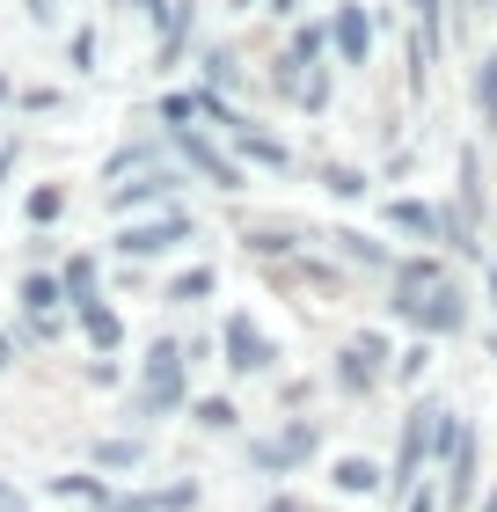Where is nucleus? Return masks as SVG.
I'll list each match as a JSON object with an SVG mask.
<instances>
[{
	"instance_id": "nucleus-1",
	"label": "nucleus",
	"mask_w": 497,
	"mask_h": 512,
	"mask_svg": "<svg viewBox=\"0 0 497 512\" xmlns=\"http://www.w3.org/2000/svg\"><path fill=\"white\" fill-rule=\"evenodd\" d=\"M191 410V344L183 337H154L132 366V403L125 417L132 425H161V417H183Z\"/></svg>"
},
{
	"instance_id": "nucleus-2",
	"label": "nucleus",
	"mask_w": 497,
	"mask_h": 512,
	"mask_svg": "<svg viewBox=\"0 0 497 512\" xmlns=\"http://www.w3.org/2000/svg\"><path fill=\"white\" fill-rule=\"evenodd\" d=\"M388 315L395 322H410V330L424 344H439V337H461L468 322H476V308H468V286L461 278H439V286H417V293H388Z\"/></svg>"
},
{
	"instance_id": "nucleus-3",
	"label": "nucleus",
	"mask_w": 497,
	"mask_h": 512,
	"mask_svg": "<svg viewBox=\"0 0 497 512\" xmlns=\"http://www.w3.org/2000/svg\"><path fill=\"white\" fill-rule=\"evenodd\" d=\"M402 59H410V96L424 103L439 81V59H446V0H402Z\"/></svg>"
},
{
	"instance_id": "nucleus-4",
	"label": "nucleus",
	"mask_w": 497,
	"mask_h": 512,
	"mask_svg": "<svg viewBox=\"0 0 497 512\" xmlns=\"http://www.w3.org/2000/svg\"><path fill=\"white\" fill-rule=\"evenodd\" d=\"M169 154H176V169L183 176H198V183H212L220 198H242V183H249V169L234 161L220 139H212L205 125H183V132H169Z\"/></svg>"
},
{
	"instance_id": "nucleus-5",
	"label": "nucleus",
	"mask_w": 497,
	"mask_h": 512,
	"mask_svg": "<svg viewBox=\"0 0 497 512\" xmlns=\"http://www.w3.org/2000/svg\"><path fill=\"white\" fill-rule=\"evenodd\" d=\"M315 454H322V425H315V417H286L278 432L249 439V469H256V476H293V469H307Z\"/></svg>"
},
{
	"instance_id": "nucleus-6",
	"label": "nucleus",
	"mask_w": 497,
	"mask_h": 512,
	"mask_svg": "<svg viewBox=\"0 0 497 512\" xmlns=\"http://www.w3.org/2000/svg\"><path fill=\"white\" fill-rule=\"evenodd\" d=\"M183 242H198V220L183 213V205H169L161 220H125L110 235V249L125 256V264H154V256H169V249H183Z\"/></svg>"
},
{
	"instance_id": "nucleus-7",
	"label": "nucleus",
	"mask_w": 497,
	"mask_h": 512,
	"mask_svg": "<svg viewBox=\"0 0 497 512\" xmlns=\"http://www.w3.org/2000/svg\"><path fill=\"white\" fill-rule=\"evenodd\" d=\"M388 366H395V344H388L381 330H359V337L337 344V366H329V381H337L351 403H359V395H373V388L388 381Z\"/></svg>"
},
{
	"instance_id": "nucleus-8",
	"label": "nucleus",
	"mask_w": 497,
	"mask_h": 512,
	"mask_svg": "<svg viewBox=\"0 0 497 512\" xmlns=\"http://www.w3.org/2000/svg\"><path fill=\"white\" fill-rule=\"evenodd\" d=\"M183 183H191V176H183L176 161H154V169H132V183H110L103 205H110L117 220H139L147 205H169V198L183 191Z\"/></svg>"
},
{
	"instance_id": "nucleus-9",
	"label": "nucleus",
	"mask_w": 497,
	"mask_h": 512,
	"mask_svg": "<svg viewBox=\"0 0 497 512\" xmlns=\"http://www.w3.org/2000/svg\"><path fill=\"white\" fill-rule=\"evenodd\" d=\"M220 366H227L234 381L271 374V366H278V344H271L264 330H256L249 315H227V322H220Z\"/></svg>"
},
{
	"instance_id": "nucleus-10",
	"label": "nucleus",
	"mask_w": 497,
	"mask_h": 512,
	"mask_svg": "<svg viewBox=\"0 0 497 512\" xmlns=\"http://www.w3.org/2000/svg\"><path fill=\"white\" fill-rule=\"evenodd\" d=\"M322 22H329V59L337 66H373V15H366V0H337Z\"/></svg>"
},
{
	"instance_id": "nucleus-11",
	"label": "nucleus",
	"mask_w": 497,
	"mask_h": 512,
	"mask_svg": "<svg viewBox=\"0 0 497 512\" xmlns=\"http://www.w3.org/2000/svg\"><path fill=\"white\" fill-rule=\"evenodd\" d=\"M322 227H300V220H242V249L256 256V264H286V256L315 249Z\"/></svg>"
},
{
	"instance_id": "nucleus-12",
	"label": "nucleus",
	"mask_w": 497,
	"mask_h": 512,
	"mask_svg": "<svg viewBox=\"0 0 497 512\" xmlns=\"http://www.w3.org/2000/svg\"><path fill=\"white\" fill-rule=\"evenodd\" d=\"M227 154L242 161V169H271V176H286V169H300V154L286 147V139H278L271 125H256V118H242L227 132Z\"/></svg>"
},
{
	"instance_id": "nucleus-13",
	"label": "nucleus",
	"mask_w": 497,
	"mask_h": 512,
	"mask_svg": "<svg viewBox=\"0 0 497 512\" xmlns=\"http://www.w3.org/2000/svg\"><path fill=\"white\" fill-rule=\"evenodd\" d=\"M322 249L337 256L344 271H381V278L395 271V249H388V242H373L366 227H351V220H337V227H322Z\"/></svg>"
},
{
	"instance_id": "nucleus-14",
	"label": "nucleus",
	"mask_w": 497,
	"mask_h": 512,
	"mask_svg": "<svg viewBox=\"0 0 497 512\" xmlns=\"http://www.w3.org/2000/svg\"><path fill=\"white\" fill-rule=\"evenodd\" d=\"M191 44H198V0H169V22L154 30V74H176Z\"/></svg>"
},
{
	"instance_id": "nucleus-15",
	"label": "nucleus",
	"mask_w": 497,
	"mask_h": 512,
	"mask_svg": "<svg viewBox=\"0 0 497 512\" xmlns=\"http://www.w3.org/2000/svg\"><path fill=\"white\" fill-rule=\"evenodd\" d=\"M476 483H483V439L468 432L461 447H454V461H446V491H439V505H446V512H468V505H476Z\"/></svg>"
},
{
	"instance_id": "nucleus-16",
	"label": "nucleus",
	"mask_w": 497,
	"mask_h": 512,
	"mask_svg": "<svg viewBox=\"0 0 497 512\" xmlns=\"http://www.w3.org/2000/svg\"><path fill=\"white\" fill-rule=\"evenodd\" d=\"M74 330L88 337V352H96V359H117V344H125V315H117L110 293H103V300H88V308H74Z\"/></svg>"
},
{
	"instance_id": "nucleus-17",
	"label": "nucleus",
	"mask_w": 497,
	"mask_h": 512,
	"mask_svg": "<svg viewBox=\"0 0 497 512\" xmlns=\"http://www.w3.org/2000/svg\"><path fill=\"white\" fill-rule=\"evenodd\" d=\"M381 220L395 227V235L424 242V249L439 242V198H388V205H381Z\"/></svg>"
},
{
	"instance_id": "nucleus-18",
	"label": "nucleus",
	"mask_w": 497,
	"mask_h": 512,
	"mask_svg": "<svg viewBox=\"0 0 497 512\" xmlns=\"http://www.w3.org/2000/svg\"><path fill=\"white\" fill-rule=\"evenodd\" d=\"M59 286H66V315L88 308V300H103V256H96V249H74V256L59 264Z\"/></svg>"
},
{
	"instance_id": "nucleus-19",
	"label": "nucleus",
	"mask_w": 497,
	"mask_h": 512,
	"mask_svg": "<svg viewBox=\"0 0 497 512\" xmlns=\"http://www.w3.org/2000/svg\"><path fill=\"white\" fill-rule=\"evenodd\" d=\"M307 176H322V191L329 198H344V205H366L373 198V169H359V161H307Z\"/></svg>"
},
{
	"instance_id": "nucleus-20",
	"label": "nucleus",
	"mask_w": 497,
	"mask_h": 512,
	"mask_svg": "<svg viewBox=\"0 0 497 512\" xmlns=\"http://www.w3.org/2000/svg\"><path fill=\"white\" fill-rule=\"evenodd\" d=\"M44 498H66V505H96V512H110V483L96 476V469H59V476H44Z\"/></svg>"
},
{
	"instance_id": "nucleus-21",
	"label": "nucleus",
	"mask_w": 497,
	"mask_h": 512,
	"mask_svg": "<svg viewBox=\"0 0 497 512\" xmlns=\"http://www.w3.org/2000/svg\"><path fill=\"white\" fill-rule=\"evenodd\" d=\"M454 176H461V183H454V205H461L468 220H483V213H490V191H483V147H476V139L454 154Z\"/></svg>"
},
{
	"instance_id": "nucleus-22",
	"label": "nucleus",
	"mask_w": 497,
	"mask_h": 512,
	"mask_svg": "<svg viewBox=\"0 0 497 512\" xmlns=\"http://www.w3.org/2000/svg\"><path fill=\"white\" fill-rule=\"evenodd\" d=\"M198 505V483H161V491H117L110 512H191Z\"/></svg>"
},
{
	"instance_id": "nucleus-23",
	"label": "nucleus",
	"mask_w": 497,
	"mask_h": 512,
	"mask_svg": "<svg viewBox=\"0 0 497 512\" xmlns=\"http://www.w3.org/2000/svg\"><path fill=\"white\" fill-rule=\"evenodd\" d=\"M381 461H366V454H344L337 461V469H329V491H337V498H373V491H381Z\"/></svg>"
},
{
	"instance_id": "nucleus-24",
	"label": "nucleus",
	"mask_w": 497,
	"mask_h": 512,
	"mask_svg": "<svg viewBox=\"0 0 497 512\" xmlns=\"http://www.w3.org/2000/svg\"><path fill=\"white\" fill-rule=\"evenodd\" d=\"M468 439V425H461V410H446V403H432V417H424V461H454V447Z\"/></svg>"
},
{
	"instance_id": "nucleus-25",
	"label": "nucleus",
	"mask_w": 497,
	"mask_h": 512,
	"mask_svg": "<svg viewBox=\"0 0 497 512\" xmlns=\"http://www.w3.org/2000/svg\"><path fill=\"white\" fill-rule=\"evenodd\" d=\"M96 469H117V476H139V469H147V439H139V432H117V439H96Z\"/></svg>"
},
{
	"instance_id": "nucleus-26",
	"label": "nucleus",
	"mask_w": 497,
	"mask_h": 512,
	"mask_svg": "<svg viewBox=\"0 0 497 512\" xmlns=\"http://www.w3.org/2000/svg\"><path fill=\"white\" fill-rule=\"evenodd\" d=\"M154 161H161L154 139H125V147H110V154H103V183H125L132 169H154Z\"/></svg>"
},
{
	"instance_id": "nucleus-27",
	"label": "nucleus",
	"mask_w": 497,
	"mask_h": 512,
	"mask_svg": "<svg viewBox=\"0 0 497 512\" xmlns=\"http://www.w3.org/2000/svg\"><path fill=\"white\" fill-rule=\"evenodd\" d=\"M212 293H220V271L212 264H191V271L169 278V308H198V300H212Z\"/></svg>"
},
{
	"instance_id": "nucleus-28",
	"label": "nucleus",
	"mask_w": 497,
	"mask_h": 512,
	"mask_svg": "<svg viewBox=\"0 0 497 512\" xmlns=\"http://www.w3.org/2000/svg\"><path fill=\"white\" fill-rule=\"evenodd\" d=\"M329 96H337V59H307V81H300V110L307 118H322Z\"/></svg>"
},
{
	"instance_id": "nucleus-29",
	"label": "nucleus",
	"mask_w": 497,
	"mask_h": 512,
	"mask_svg": "<svg viewBox=\"0 0 497 512\" xmlns=\"http://www.w3.org/2000/svg\"><path fill=\"white\" fill-rule=\"evenodd\" d=\"M66 205H74L66 183H37V191L22 198V220H30V227H52V220H66Z\"/></svg>"
},
{
	"instance_id": "nucleus-30",
	"label": "nucleus",
	"mask_w": 497,
	"mask_h": 512,
	"mask_svg": "<svg viewBox=\"0 0 497 512\" xmlns=\"http://www.w3.org/2000/svg\"><path fill=\"white\" fill-rule=\"evenodd\" d=\"M198 81H205V88H220V96H227L234 81H242V59H234V44H205V52H198Z\"/></svg>"
},
{
	"instance_id": "nucleus-31",
	"label": "nucleus",
	"mask_w": 497,
	"mask_h": 512,
	"mask_svg": "<svg viewBox=\"0 0 497 512\" xmlns=\"http://www.w3.org/2000/svg\"><path fill=\"white\" fill-rule=\"evenodd\" d=\"M468 96H476L483 125H490V139H497V52H483V59H476V74H468Z\"/></svg>"
},
{
	"instance_id": "nucleus-32",
	"label": "nucleus",
	"mask_w": 497,
	"mask_h": 512,
	"mask_svg": "<svg viewBox=\"0 0 497 512\" xmlns=\"http://www.w3.org/2000/svg\"><path fill=\"white\" fill-rule=\"evenodd\" d=\"M191 425L198 432H234V425H242V410H234L227 395H191Z\"/></svg>"
},
{
	"instance_id": "nucleus-33",
	"label": "nucleus",
	"mask_w": 497,
	"mask_h": 512,
	"mask_svg": "<svg viewBox=\"0 0 497 512\" xmlns=\"http://www.w3.org/2000/svg\"><path fill=\"white\" fill-rule=\"evenodd\" d=\"M154 118L169 125V132H183V125H198V81H191V88H169V96L154 103Z\"/></svg>"
},
{
	"instance_id": "nucleus-34",
	"label": "nucleus",
	"mask_w": 497,
	"mask_h": 512,
	"mask_svg": "<svg viewBox=\"0 0 497 512\" xmlns=\"http://www.w3.org/2000/svg\"><path fill=\"white\" fill-rule=\"evenodd\" d=\"M424 374H432V344H402V352H395V366H388V381H402V388H417Z\"/></svg>"
},
{
	"instance_id": "nucleus-35",
	"label": "nucleus",
	"mask_w": 497,
	"mask_h": 512,
	"mask_svg": "<svg viewBox=\"0 0 497 512\" xmlns=\"http://www.w3.org/2000/svg\"><path fill=\"white\" fill-rule=\"evenodd\" d=\"M286 52H293V59H329V22H293Z\"/></svg>"
},
{
	"instance_id": "nucleus-36",
	"label": "nucleus",
	"mask_w": 497,
	"mask_h": 512,
	"mask_svg": "<svg viewBox=\"0 0 497 512\" xmlns=\"http://www.w3.org/2000/svg\"><path fill=\"white\" fill-rule=\"evenodd\" d=\"M66 66H74V74H96V30H74V37H66Z\"/></svg>"
},
{
	"instance_id": "nucleus-37",
	"label": "nucleus",
	"mask_w": 497,
	"mask_h": 512,
	"mask_svg": "<svg viewBox=\"0 0 497 512\" xmlns=\"http://www.w3.org/2000/svg\"><path fill=\"white\" fill-rule=\"evenodd\" d=\"M15 110H37L44 118V110H66V96L59 88H15Z\"/></svg>"
},
{
	"instance_id": "nucleus-38",
	"label": "nucleus",
	"mask_w": 497,
	"mask_h": 512,
	"mask_svg": "<svg viewBox=\"0 0 497 512\" xmlns=\"http://www.w3.org/2000/svg\"><path fill=\"white\" fill-rule=\"evenodd\" d=\"M81 381H88V388H117V381H125V366H117V359H88Z\"/></svg>"
},
{
	"instance_id": "nucleus-39",
	"label": "nucleus",
	"mask_w": 497,
	"mask_h": 512,
	"mask_svg": "<svg viewBox=\"0 0 497 512\" xmlns=\"http://www.w3.org/2000/svg\"><path fill=\"white\" fill-rule=\"evenodd\" d=\"M15 161H22V132L0 139V191H8V176H15Z\"/></svg>"
},
{
	"instance_id": "nucleus-40",
	"label": "nucleus",
	"mask_w": 497,
	"mask_h": 512,
	"mask_svg": "<svg viewBox=\"0 0 497 512\" xmlns=\"http://www.w3.org/2000/svg\"><path fill=\"white\" fill-rule=\"evenodd\" d=\"M15 352H22V337L8 330V322H0V374H15Z\"/></svg>"
},
{
	"instance_id": "nucleus-41",
	"label": "nucleus",
	"mask_w": 497,
	"mask_h": 512,
	"mask_svg": "<svg viewBox=\"0 0 497 512\" xmlns=\"http://www.w3.org/2000/svg\"><path fill=\"white\" fill-rule=\"evenodd\" d=\"M132 15H139V22H154V30H161V22H169V0H132Z\"/></svg>"
},
{
	"instance_id": "nucleus-42",
	"label": "nucleus",
	"mask_w": 497,
	"mask_h": 512,
	"mask_svg": "<svg viewBox=\"0 0 497 512\" xmlns=\"http://www.w3.org/2000/svg\"><path fill=\"white\" fill-rule=\"evenodd\" d=\"M264 512H315V505H307L300 491H278V498H264Z\"/></svg>"
},
{
	"instance_id": "nucleus-43",
	"label": "nucleus",
	"mask_w": 497,
	"mask_h": 512,
	"mask_svg": "<svg viewBox=\"0 0 497 512\" xmlns=\"http://www.w3.org/2000/svg\"><path fill=\"white\" fill-rule=\"evenodd\" d=\"M483 300H490V322H497V249H490V264H483Z\"/></svg>"
},
{
	"instance_id": "nucleus-44",
	"label": "nucleus",
	"mask_w": 497,
	"mask_h": 512,
	"mask_svg": "<svg viewBox=\"0 0 497 512\" xmlns=\"http://www.w3.org/2000/svg\"><path fill=\"white\" fill-rule=\"evenodd\" d=\"M0 512H30V498H22V491H15L8 476H0Z\"/></svg>"
},
{
	"instance_id": "nucleus-45",
	"label": "nucleus",
	"mask_w": 497,
	"mask_h": 512,
	"mask_svg": "<svg viewBox=\"0 0 497 512\" xmlns=\"http://www.w3.org/2000/svg\"><path fill=\"white\" fill-rule=\"evenodd\" d=\"M264 15H278V22H300V0H264Z\"/></svg>"
},
{
	"instance_id": "nucleus-46",
	"label": "nucleus",
	"mask_w": 497,
	"mask_h": 512,
	"mask_svg": "<svg viewBox=\"0 0 497 512\" xmlns=\"http://www.w3.org/2000/svg\"><path fill=\"white\" fill-rule=\"evenodd\" d=\"M59 8H52V0H30V22H52Z\"/></svg>"
},
{
	"instance_id": "nucleus-47",
	"label": "nucleus",
	"mask_w": 497,
	"mask_h": 512,
	"mask_svg": "<svg viewBox=\"0 0 497 512\" xmlns=\"http://www.w3.org/2000/svg\"><path fill=\"white\" fill-rule=\"evenodd\" d=\"M8 103H15V81H8V74H0V110H8Z\"/></svg>"
},
{
	"instance_id": "nucleus-48",
	"label": "nucleus",
	"mask_w": 497,
	"mask_h": 512,
	"mask_svg": "<svg viewBox=\"0 0 497 512\" xmlns=\"http://www.w3.org/2000/svg\"><path fill=\"white\" fill-rule=\"evenodd\" d=\"M227 8H234V15H249V8H264V0H227Z\"/></svg>"
},
{
	"instance_id": "nucleus-49",
	"label": "nucleus",
	"mask_w": 497,
	"mask_h": 512,
	"mask_svg": "<svg viewBox=\"0 0 497 512\" xmlns=\"http://www.w3.org/2000/svg\"><path fill=\"white\" fill-rule=\"evenodd\" d=\"M483 512H497V483H490V498H483Z\"/></svg>"
},
{
	"instance_id": "nucleus-50",
	"label": "nucleus",
	"mask_w": 497,
	"mask_h": 512,
	"mask_svg": "<svg viewBox=\"0 0 497 512\" xmlns=\"http://www.w3.org/2000/svg\"><path fill=\"white\" fill-rule=\"evenodd\" d=\"M483 8H490V15H497V0H483Z\"/></svg>"
},
{
	"instance_id": "nucleus-51",
	"label": "nucleus",
	"mask_w": 497,
	"mask_h": 512,
	"mask_svg": "<svg viewBox=\"0 0 497 512\" xmlns=\"http://www.w3.org/2000/svg\"><path fill=\"white\" fill-rule=\"evenodd\" d=\"M476 8H483V0H476Z\"/></svg>"
}]
</instances>
